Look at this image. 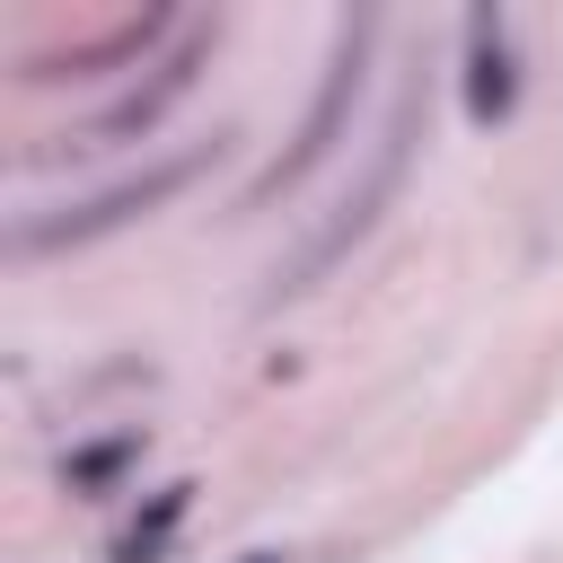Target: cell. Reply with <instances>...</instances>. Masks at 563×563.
Returning a JSON list of instances; mask_svg holds the SVG:
<instances>
[{"label":"cell","instance_id":"1","mask_svg":"<svg viewBox=\"0 0 563 563\" xmlns=\"http://www.w3.org/2000/svg\"><path fill=\"white\" fill-rule=\"evenodd\" d=\"M176 185H185V167H158V176H141V185H114V194H97V202L62 211V220H26V229H9V246H18V255H44V246H79V238H97V229H114V220H132V211L167 202Z\"/></svg>","mask_w":563,"mask_h":563},{"label":"cell","instance_id":"7","mask_svg":"<svg viewBox=\"0 0 563 563\" xmlns=\"http://www.w3.org/2000/svg\"><path fill=\"white\" fill-rule=\"evenodd\" d=\"M238 563H282V554H238Z\"/></svg>","mask_w":563,"mask_h":563},{"label":"cell","instance_id":"3","mask_svg":"<svg viewBox=\"0 0 563 563\" xmlns=\"http://www.w3.org/2000/svg\"><path fill=\"white\" fill-rule=\"evenodd\" d=\"M361 53H369V26H352V35H343V53H334V79H325V97H317V114H308L299 150H290V158H282V167L264 176V194H273V185H290L299 167H317V158H325L334 123H343V106H352V88H361Z\"/></svg>","mask_w":563,"mask_h":563},{"label":"cell","instance_id":"4","mask_svg":"<svg viewBox=\"0 0 563 563\" xmlns=\"http://www.w3.org/2000/svg\"><path fill=\"white\" fill-rule=\"evenodd\" d=\"M141 449H150V431H106V440H79L70 457H62V493H79V501H106L132 466H141Z\"/></svg>","mask_w":563,"mask_h":563},{"label":"cell","instance_id":"5","mask_svg":"<svg viewBox=\"0 0 563 563\" xmlns=\"http://www.w3.org/2000/svg\"><path fill=\"white\" fill-rule=\"evenodd\" d=\"M185 510H194V484H185V475H176V484H158V493L141 501V519L106 545V563H167V537H176V519H185Z\"/></svg>","mask_w":563,"mask_h":563},{"label":"cell","instance_id":"6","mask_svg":"<svg viewBox=\"0 0 563 563\" xmlns=\"http://www.w3.org/2000/svg\"><path fill=\"white\" fill-rule=\"evenodd\" d=\"M194 62H202V44H194V53H176V62H158V79H150L141 97H123L114 114H97V141H132V132H150V123H158V114H167V106L185 97Z\"/></svg>","mask_w":563,"mask_h":563},{"label":"cell","instance_id":"2","mask_svg":"<svg viewBox=\"0 0 563 563\" xmlns=\"http://www.w3.org/2000/svg\"><path fill=\"white\" fill-rule=\"evenodd\" d=\"M510 106H519L510 18H501V9H475V18H466V114H475V123H501Z\"/></svg>","mask_w":563,"mask_h":563}]
</instances>
